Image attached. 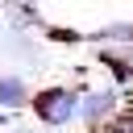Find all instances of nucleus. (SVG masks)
I'll return each instance as SVG.
<instances>
[{
  "label": "nucleus",
  "mask_w": 133,
  "mask_h": 133,
  "mask_svg": "<svg viewBox=\"0 0 133 133\" xmlns=\"http://www.w3.org/2000/svg\"><path fill=\"white\" fill-rule=\"evenodd\" d=\"M33 112H37V121L42 125H66V121H75L79 116V91H71V87H46L42 96H33Z\"/></svg>",
  "instance_id": "f257e3e1"
},
{
  "label": "nucleus",
  "mask_w": 133,
  "mask_h": 133,
  "mask_svg": "<svg viewBox=\"0 0 133 133\" xmlns=\"http://www.w3.org/2000/svg\"><path fill=\"white\" fill-rule=\"evenodd\" d=\"M29 100V83L21 75H0V104L4 108H21Z\"/></svg>",
  "instance_id": "7ed1b4c3"
},
{
  "label": "nucleus",
  "mask_w": 133,
  "mask_h": 133,
  "mask_svg": "<svg viewBox=\"0 0 133 133\" xmlns=\"http://www.w3.org/2000/svg\"><path fill=\"white\" fill-rule=\"evenodd\" d=\"M112 112H116V87L79 96V116H83L87 125H96V121H104V116H112Z\"/></svg>",
  "instance_id": "f03ea898"
},
{
  "label": "nucleus",
  "mask_w": 133,
  "mask_h": 133,
  "mask_svg": "<svg viewBox=\"0 0 133 133\" xmlns=\"http://www.w3.org/2000/svg\"><path fill=\"white\" fill-rule=\"evenodd\" d=\"M4 125H8V112H0V129H4Z\"/></svg>",
  "instance_id": "20e7f679"
}]
</instances>
